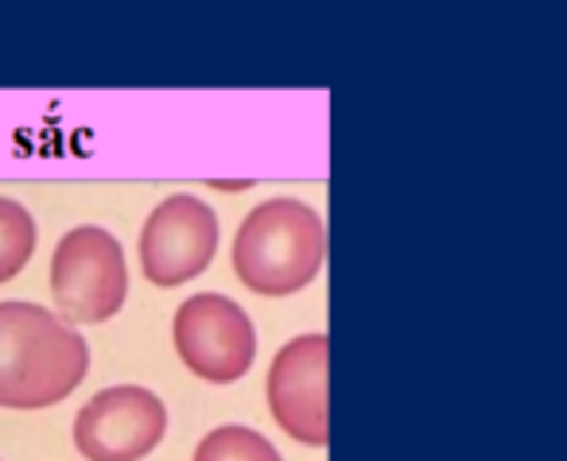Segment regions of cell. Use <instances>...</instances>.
Returning <instances> with one entry per match:
<instances>
[{"instance_id": "1", "label": "cell", "mask_w": 567, "mask_h": 461, "mask_svg": "<svg viewBox=\"0 0 567 461\" xmlns=\"http://www.w3.org/2000/svg\"><path fill=\"white\" fill-rule=\"evenodd\" d=\"M90 368L74 326L35 303H0V407L35 411L63 404Z\"/></svg>"}, {"instance_id": "2", "label": "cell", "mask_w": 567, "mask_h": 461, "mask_svg": "<svg viewBox=\"0 0 567 461\" xmlns=\"http://www.w3.org/2000/svg\"><path fill=\"white\" fill-rule=\"evenodd\" d=\"M327 260V226L308 202L268 198L234 237V272L257 295H292L308 287Z\"/></svg>"}, {"instance_id": "3", "label": "cell", "mask_w": 567, "mask_h": 461, "mask_svg": "<svg viewBox=\"0 0 567 461\" xmlns=\"http://www.w3.org/2000/svg\"><path fill=\"white\" fill-rule=\"evenodd\" d=\"M51 295L66 326L113 318L128 298V264L117 237L97 226L71 229L51 256Z\"/></svg>"}, {"instance_id": "4", "label": "cell", "mask_w": 567, "mask_h": 461, "mask_svg": "<svg viewBox=\"0 0 567 461\" xmlns=\"http://www.w3.org/2000/svg\"><path fill=\"white\" fill-rule=\"evenodd\" d=\"M172 334L183 365L210 384L241 380L257 360V329L249 314L214 291L187 298L175 311Z\"/></svg>"}, {"instance_id": "5", "label": "cell", "mask_w": 567, "mask_h": 461, "mask_svg": "<svg viewBox=\"0 0 567 461\" xmlns=\"http://www.w3.org/2000/svg\"><path fill=\"white\" fill-rule=\"evenodd\" d=\"M164 399L141 384L97 391L74 419V446L86 461H141L164 442Z\"/></svg>"}, {"instance_id": "6", "label": "cell", "mask_w": 567, "mask_h": 461, "mask_svg": "<svg viewBox=\"0 0 567 461\" xmlns=\"http://www.w3.org/2000/svg\"><path fill=\"white\" fill-rule=\"evenodd\" d=\"M218 218L195 195H172L152 210L141 233V268L156 287H179L210 268Z\"/></svg>"}, {"instance_id": "7", "label": "cell", "mask_w": 567, "mask_h": 461, "mask_svg": "<svg viewBox=\"0 0 567 461\" xmlns=\"http://www.w3.org/2000/svg\"><path fill=\"white\" fill-rule=\"evenodd\" d=\"M327 357L331 337L303 334L276 353L268 368V407L296 442L327 446Z\"/></svg>"}, {"instance_id": "8", "label": "cell", "mask_w": 567, "mask_h": 461, "mask_svg": "<svg viewBox=\"0 0 567 461\" xmlns=\"http://www.w3.org/2000/svg\"><path fill=\"white\" fill-rule=\"evenodd\" d=\"M35 252V218L12 198H0V283L24 272Z\"/></svg>"}, {"instance_id": "9", "label": "cell", "mask_w": 567, "mask_h": 461, "mask_svg": "<svg viewBox=\"0 0 567 461\" xmlns=\"http://www.w3.org/2000/svg\"><path fill=\"white\" fill-rule=\"evenodd\" d=\"M190 461H284L276 446L265 434L249 427H214L203 442L195 446Z\"/></svg>"}]
</instances>
